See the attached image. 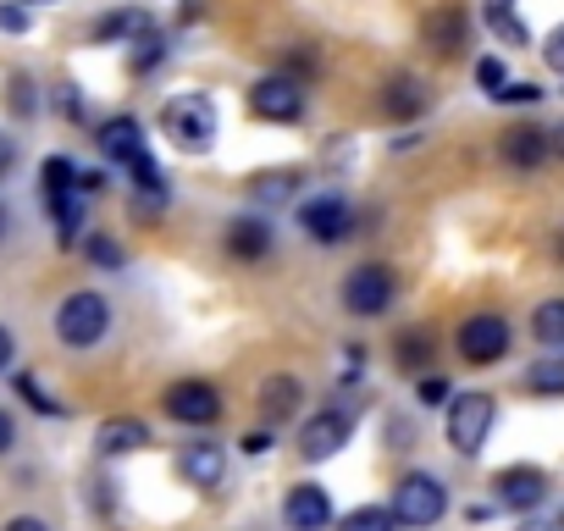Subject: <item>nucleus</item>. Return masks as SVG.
Here are the masks:
<instances>
[{"label": "nucleus", "instance_id": "10", "mask_svg": "<svg viewBox=\"0 0 564 531\" xmlns=\"http://www.w3.org/2000/svg\"><path fill=\"white\" fill-rule=\"evenodd\" d=\"M349 437H355L349 410H316V415L300 426V454H305L311 465H322V459H338Z\"/></svg>", "mask_w": 564, "mask_h": 531}, {"label": "nucleus", "instance_id": "28", "mask_svg": "<svg viewBox=\"0 0 564 531\" xmlns=\"http://www.w3.org/2000/svg\"><path fill=\"white\" fill-rule=\"evenodd\" d=\"M338 531H399V514L393 503H360L338 520Z\"/></svg>", "mask_w": 564, "mask_h": 531}, {"label": "nucleus", "instance_id": "20", "mask_svg": "<svg viewBox=\"0 0 564 531\" xmlns=\"http://www.w3.org/2000/svg\"><path fill=\"white\" fill-rule=\"evenodd\" d=\"M426 106H432V89H426L421 78L399 73V78H388V84H382V111H388L393 122H415Z\"/></svg>", "mask_w": 564, "mask_h": 531}, {"label": "nucleus", "instance_id": "3", "mask_svg": "<svg viewBox=\"0 0 564 531\" xmlns=\"http://www.w3.org/2000/svg\"><path fill=\"white\" fill-rule=\"evenodd\" d=\"M393 294H399V278L388 272L382 260H360V266H349L344 283H338L344 311H349V316H360V322L388 316V311H393Z\"/></svg>", "mask_w": 564, "mask_h": 531}, {"label": "nucleus", "instance_id": "41", "mask_svg": "<svg viewBox=\"0 0 564 531\" xmlns=\"http://www.w3.org/2000/svg\"><path fill=\"white\" fill-rule=\"evenodd\" d=\"M12 360H18V333H12V327H0V377L12 371Z\"/></svg>", "mask_w": 564, "mask_h": 531}, {"label": "nucleus", "instance_id": "30", "mask_svg": "<svg viewBox=\"0 0 564 531\" xmlns=\"http://www.w3.org/2000/svg\"><path fill=\"white\" fill-rule=\"evenodd\" d=\"M56 188H78V166L67 155H45L40 166V194H56Z\"/></svg>", "mask_w": 564, "mask_h": 531}, {"label": "nucleus", "instance_id": "22", "mask_svg": "<svg viewBox=\"0 0 564 531\" xmlns=\"http://www.w3.org/2000/svg\"><path fill=\"white\" fill-rule=\"evenodd\" d=\"M481 23H487V34H492L498 45H509V51H525V45H531V29L520 23L514 0H481Z\"/></svg>", "mask_w": 564, "mask_h": 531}, {"label": "nucleus", "instance_id": "9", "mask_svg": "<svg viewBox=\"0 0 564 531\" xmlns=\"http://www.w3.org/2000/svg\"><path fill=\"white\" fill-rule=\"evenodd\" d=\"M294 216H300V232L316 243H344L355 232V205L344 194H311V199H300Z\"/></svg>", "mask_w": 564, "mask_h": 531}, {"label": "nucleus", "instance_id": "26", "mask_svg": "<svg viewBox=\"0 0 564 531\" xmlns=\"http://www.w3.org/2000/svg\"><path fill=\"white\" fill-rule=\"evenodd\" d=\"M531 338L542 349H564V300H542L531 311Z\"/></svg>", "mask_w": 564, "mask_h": 531}, {"label": "nucleus", "instance_id": "7", "mask_svg": "<svg viewBox=\"0 0 564 531\" xmlns=\"http://www.w3.org/2000/svg\"><path fill=\"white\" fill-rule=\"evenodd\" d=\"M249 111L260 122H276V128H294L305 117V84L289 78V73H265L249 84Z\"/></svg>", "mask_w": 564, "mask_h": 531}, {"label": "nucleus", "instance_id": "33", "mask_svg": "<svg viewBox=\"0 0 564 531\" xmlns=\"http://www.w3.org/2000/svg\"><path fill=\"white\" fill-rule=\"evenodd\" d=\"M415 399H421L426 410H443V404L454 399V382H448V377H437V371H421V382H415Z\"/></svg>", "mask_w": 564, "mask_h": 531}, {"label": "nucleus", "instance_id": "36", "mask_svg": "<svg viewBox=\"0 0 564 531\" xmlns=\"http://www.w3.org/2000/svg\"><path fill=\"white\" fill-rule=\"evenodd\" d=\"M476 84H481L487 95H498V89L509 84V67H503L498 56H481V62H476Z\"/></svg>", "mask_w": 564, "mask_h": 531}, {"label": "nucleus", "instance_id": "45", "mask_svg": "<svg viewBox=\"0 0 564 531\" xmlns=\"http://www.w3.org/2000/svg\"><path fill=\"white\" fill-rule=\"evenodd\" d=\"M7 232H12V210L0 205V243H7Z\"/></svg>", "mask_w": 564, "mask_h": 531}, {"label": "nucleus", "instance_id": "27", "mask_svg": "<svg viewBox=\"0 0 564 531\" xmlns=\"http://www.w3.org/2000/svg\"><path fill=\"white\" fill-rule=\"evenodd\" d=\"M525 388L542 393V399H564V355H542V360L525 371Z\"/></svg>", "mask_w": 564, "mask_h": 531}, {"label": "nucleus", "instance_id": "21", "mask_svg": "<svg viewBox=\"0 0 564 531\" xmlns=\"http://www.w3.org/2000/svg\"><path fill=\"white\" fill-rule=\"evenodd\" d=\"M155 29V18L144 12V7H117V12H106L100 23H95V45H133L139 34H150Z\"/></svg>", "mask_w": 564, "mask_h": 531}, {"label": "nucleus", "instance_id": "1", "mask_svg": "<svg viewBox=\"0 0 564 531\" xmlns=\"http://www.w3.org/2000/svg\"><path fill=\"white\" fill-rule=\"evenodd\" d=\"M221 133V117H216V100L188 89V95H172L161 106V139L177 150V155H205Z\"/></svg>", "mask_w": 564, "mask_h": 531}, {"label": "nucleus", "instance_id": "12", "mask_svg": "<svg viewBox=\"0 0 564 531\" xmlns=\"http://www.w3.org/2000/svg\"><path fill=\"white\" fill-rule=\"evenodd\" d=\"M282 525L289 531H327L333 525V492L322 481H294L282 498Z\"/></svg>", "mask_w": 564, "mask_h": 531}, {"label": "nucleus", "instance_id": "43", "mask_svg": "<svg viewBox=\"0 0 564 531\" xmlns=\"http://www.w3.org/2000/svg\"><path fill=\"white\" fill-rule=\"evenodd\" d=\"M12 448H18V421H12L7 410H0V459H7Z\"/></svg>", "mask_w": 564, "mask_h": 531}, {"label": "nucleus", "instance_id": "13", "mask_svg": "<svg viewBox=\"0 0 564 531\" xmlns=\"http://www.w3.org/2000/svg\"><path fill=\"white\" fill-rule=\"evenodd\" d=\"M227 254L232 260H243V266H260L271 249H276V227H271V216H260V210H243V216H232L227 221Z\"/></svg>", "mask_w": 564, "mask_h": 531}, {"label": "nucleus", "instance_id": "19", "mask_svg": "<svg viewBox=\"0 0 564 531\" xmlns=\"http://www.w3.org/2000/svg\"><path fill=\"white\" fill-rule=\"evenodd\" d=\"M300 399H305V382H300V377H289V371L265 377V382H260V415H265V426L294 421V415H300Z\"/></svg>", "mask_w": 564, "mask_h": 531}, {"label": "nucleus", "instance_id": "46", "mask_svg": "<svg viewBox=\"0 0 564 531\" xmlns=\"http://www.w3.org/2000/svg\"><path fill=\"white\" fill-rule=\"evenodd\" d=\"M520 531H564V520H558V525H542V520H525Z\"/></svg>", "mask_w": 564, "mask_h": 531}, {"label": "nucleus", "instance_id": "29", "mask_svg": "<svg viewBox=\"0 0 564 531\" xmlns=\"http://www.w3.org/2000/svg\"><path fill=\"white\" fill-rule=\"evenodd\" d=\"M161 62H166V40H161L155 29H150V34H139V40H133V56H128V67H133V73H155Z\"/></svg>", "mask_w": 564, "mask_h": 531}, {"label": "nucleus", "instance_id": "37", "mask_svg": "<svg viewBox=\"0 0 564 531\" xmlns=\"http://www.w3.org/2000/svg\"><path fill=\"white\" fill-rule=\"evenodd\" d=\"M492 100H498V106H536V100H542V89H536V84H503Z\"/></svg>", "mask_w": 564, "mask_h": 531}, {"label": "nucleus", "instance_id": "8", "mask_svg": "<svg viewBox=\"0 0 564 531\" xmlns=\"http://www.w3.org/2000/svg\"><path fill=\"white\" fill-rule=\"evenodd\" d=\"M161 410H166L177 426H216L221 410H227V399H221L216 382H205V377H183V382H172V388L161 393Z\"/></svg>", "mask_w": 564, "mask_h": 531}, {"label": "nucleus", "instance_id": "23", "mask_svg": "<svg viewBox=\"0 0 564 531\" xmlns=\"http://www.w3.org/2000/svg\"><path fill=\"white\" fill-rule=\"evenodd\" d=\"M45 210H51V221H56V243L73 249V243L84 238V188H56V194H45Z\"/></svg>", "mask_w": 564, "mask_h": 531}, {"label": "nucleus", "instance_id": "32", "mask_svg": "<svg viewBox=\"0 0 564 531\" xmlns=\"http://www.w3.org/2000/svg\"><path fill=\"white\" fill-rule=\"evenodd\" d=\"M78 243H84V254L100 266V272H122V249H117V238H106V232H84Z\"/></svg>", "mask_w": 564, "mask_h": 531}, {"label": "nucleus", "instance_id": "48", "mask_svg": "<svg viewBox=\"0 0 564 531\" xmlns=\"http://www.w3.org/2000/svg\"><path fill=\"white\" fill-rule=\"evenodd\" d=\"M558 260H564V238H558Z\"/></svg>", "mask_w": 564, "mask_h": 531}, {"label": "nucleus", "instance_id": "40", "mask_svg": "<svg viewBox=\"0 0 564 531\" xmlns=\"http://www.w3.org/2000/svg\"><path fill=\"white\" fill-rule=\"evenodd\" d=\"M12 166H18V139H12V133H0V183L12 177Z\"/></svg>", "mask_w": 564, "mask_h": 531}, {"label": "nucleus", "instance_id": "39", "mask_svg": "<svg viewBox=\"0 0 564 531\" xmlns=\"http://www.w3.org/2000/svg\"><path fill=\"white\" fill-rule=\"evenodd\" d=\"M0 531H56V525H51L45 514H12V520L0 525Z\"/></svg>", "mask_w": 564, "mask_h": 531}, {"label": "nucleus", "instance_id": "34", "mask_svg": "<svg viewBox=\"0 0 564 531\" xmlns=\"http://www.w3.org/2000/svg\"><path fill=\"white\" fill-rule=\"evenodd\" d=\"M34 29V7L23 0H0V34H29Z\"/></svg>", "mask_w": 564, "mask_h": 531}, {"label": "nucleus", "instance_id": "16", "mask_svg": "<svg viewBox=\"0 0 564 531\" xmlns=\"http://www.w3.org/2000/svg\"><path fill=\"white\" fill-rule=\"evenodd\" d=\"M498 155H503L514 172H536V166L553 155L547 128H536V122H509V128H503V139H498Z\"/></svg>", "mask_w": 564, "mask_h": 531}, {"label": "nucleus", "instance_id": "4", "mask_svg": "<svg viewBox=\"0 0 564 531\" xmlns=\"http://www.w3.org/2000/svg\"><path fill=\"white\" fill-rule=\"evenodd\" d=\"M492 421H498V399L492 393H454L448 399V421H443L448 448L459 459H476L487 448V437H492Z\"/></svg>", "mask_w": 564, "mask_h": 531}, {"label": "nucleus", "instance_id": "5", "mask_svg": "<svg viewBox=\"0 0 564 531\" xmlns=\"http://www.w3.org/2000/svg\"><path fill=\"white\" fill-rule=\"evenodd\" d=\"M393 514H399V525L426 531V525H437L448 514V487L432 470H404L393 481Z\"/></svg>", "mask_w": 564, "mask_h": 531}, {"label": "nucleus", "instance_id": "42", "mask_svg": "<svg viewBox=\"0 0 564 531\" xmlns=\"http://www.w3.org/2000/svg\"><path fill=\"white\" fill-rule=\"evenodd\" d=\"M271 443H276V437H271V426H265V432H249V437H238V448H243V454H271Z\"/></svg>", "mask_w": 564, "mask_h": 531}, {"label": "nucleus", "instance_id": "35", "mask_svg": "<svg viewBox=\"0 0 564 531\" xmlns=\"http://www.w3.org/2000/svg\"><path fill=\"white\" fill-rule=\"evenodd\" d=\"M7 106H12V117H23V122L40 111V95H34V84H29L23 73L12 78V89H7Z\"/></svg>", "mask_w": 564, "mask_h": 531}, {"label": "nucleus", "instance_id": "2", "mask_svg": "<svg viewBox=\"0 0 564 531\" xmlns=\"http://www.w3.org/2000/svg\"><path fill=\"white\" fill-rule=\"evenodd\" d=\"M111 333V300L100 289H78L56 305V338L67 349H100Z\"/></svg>", "mask_w": 564, "mask_h": 531}, {"label": "nucleus", "instance_id": "47", "mask_svg": "<svg viewBox=\"0 0 564 531\" xmlns=\"http://www.w3.org/2000/svg\"><path fill=\"white\" fill-rule=\"evenodd\" d=\"M23 7H56V0H23Z\"/></svg>", "mask_w": 564, "mask_h": 531}, {"label": "nucleus", "instance_id": "15", "mask_svg": "<svg viewBox=\"0 0 564 531\" xmlns=\"http://www.w3.org/2000/svg\"><path fill=\"white\" fill-rule=\"evenodd\" d=\"M421 40H426V51H432V56L454 62V56H465L470 23H465V12H459V7H437V12H426V18H421Z\"/></svg>", "mask_w": 564, "mask_h": 531}, {"label": "nucleus", "instance_id": "18", "mask_svg": "<svg viewBox=\"0 0 564 531\" xmlns=\"http://www.w3.org/2000/svg\"><path fill=\"white\" fill-rule=\"evenodd\" d=\"M95 448H100L106 459L139 454V448H150V426H144L139 415H106V421L95 426Z\"/></svg>", "mask_w": 564, "mask_h": 531}, {"label": "nucleus", "instance_id": "6", "mask_svg": "<svg viewBox=\"0 0 564 531\" xmlns=\"http://www.w3.org/2000/svg\"><path fill=\"white\" fill-rule=\"evenodd\" d=\"M509 344H514V333H509V322H503L498 311H476V316H465L459 333H454V349H459L465 366H498V360L509 355Z\"/></svg>", "mask_w": 564, "mask_h": 531}, {"label": "nucleus", "instance_id": "24", "mask_svg": "<svg viewBox=\"0 0 564 531\" xmlns=\"http://www.w3.org/2000/svg\"><path fill=\"white\" fill-rule=\"evenodd\" d=\"M300 194V172H289V166H276V172H254L249 177V199L254 205H282V199H294Z\"/></svg>", "mask_w": 564, "mask_h": 531}, {"label": "nucleus", "instance_id": "44", "mask_svg": "<svg viewBox=\"0 0 564 531\" xmlns=\"http://www.w3.org/2000/svg\"><path fill=\"white\" fill-rule=\"evenodd\" d=\"M547 144H553V155L564 161V122H553V128H547Z\"/></svg>", "mask_w": 564, "mask_h": 531}, {"label": "nucleus", "instance_id": "31", "mask_svg": "<svg viewBox=\"0 0 564 531\" xmlns=\"http://www.w3.org/2000/svg\"><path fill=\"white\" fill-rule=\"evenodd\" d=\"M12 388H18V399H23L29 410H40V415H67V410H62V404H56V399H51V393L40 388V377L18 371V377H12Z\"/></svg>", "mask_w": 564, "mask_h": 531}, {"label": "nucleus", "instance_id": "11", "mask_svg": "<svg viewBox=\"0 0 564 531\" xmlns=\"http://www.w3.org/2000/svg\"><path fill=\"white\" fill-rule=\"evenodd\" d=\"M542 498H547V470H536V465H509V470L492 476V503L498 509L531 514Z\"/></svg>", "mask_w": 564, "mask_h": 531}, {"label": "nucleus", "instance_id": "14", "mask_svg": "<svg viewBox=\"0 0 564 531\" xmlns=\"http://www.w3.org/2000/svg\"><path fill=\"white\" fill-rule=\"evenodd\" d=\"M177 476H183L188 487H199V492H216L221 476H227V448L210 443V437L183 443V448H177Z\"/></svg>", "mask_w": 564, "mask_h": 531}, {"label": "nucleus", "instance_id": "38", "mask_svg": "<svg viewBox=\"0 0 564 531\" xmlns=\"http://www.w3.org/2000/svg\"><path fill=\"white\" fill-rule=\"evenodd\" d=\"M542 62H547L553 73H564V23H558V29L542 40Z\"/></svg>", "mask_w": 564, "mask_h": 531}, {"label": "nucleus", "instance_id": "25", "mask_svg": "<svg viewBox=\"0 0 564 531\" xmlns=\"http://www.w3.org/2000/svg\"><path fill=\"white\" fill-rule=\"evenodd\" d=\"M432 333L426 327H415V333H399L393 338V360H399V371H410V377H421L426 366H432Z\"/></svg>", "mask_w": 564, "mask_h": 531}, {"label": "nucleus", "instance_id": "17", "mask_svg": "<svg viewBox=\"0 0 564 531\" xmlns=\"http://www.w3.org/2000/svg\"><path fill=\"white\" fill-rule=\"evenodd\" d=\"M95 144H100V155H106V161L128 166L133 155H144V150H150V133H144V122H139V117H128V111H122V117H106V122H100Z\"/></svg>", "mask_w": 564, "mask_h": 531}]
</instances>
